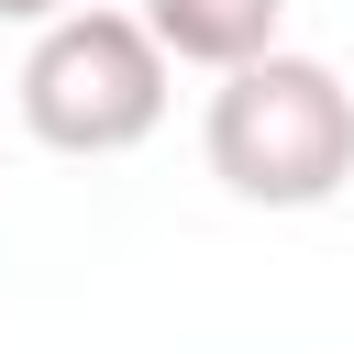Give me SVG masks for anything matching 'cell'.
Returning <instances> with one entry per match:
<instances>
[{
    "instance_id": "obj_2",
    "label": "cell",
    "mask_w": 354,
    "mask_h": 354,
    "mask_svg": "<svg viewBox=\"0 0 354 354\" xmlns=\"http://www.w3.org/2000/svg\"><path fill=\"white\" fill-rule=\"evenodd\" d=\"M11 111L44 155H133L155 122H166V44L144 33V11H100L77 0L66 22H44L22 44V77H11Z\"/></svg>"
},
{
    "instance_id": "obj_1",
    "label": "cell",
    "mask_w": 354,
    "mask_h": 354,
    "mask_svg": "<svg viewBox=\"0 0 354 354\" xmlns=\"http://www.w3.org/2000/svg\"><path fill=\"white\" fill-rule=\"evenodd\" d=\"M199 155H210V177L243 210H321L354 177V88L321 55H288L277 44L266 66H243V77L210 88Z\"/></svg>"
},
{
    "instance_id": "obj_3",
    "label": "cell",
    "mask_w": 354,
    "mask_h": 354,
    "mask_svg": "<svg viewBox=\"0 0 354 354\" xmlns=\"http://www.w3.org/2000/svg\"><path fill=\"white\" fill-rule=\"evenodd\" d=\"M144 33L166 44V66L243 77V66H266V55H277L288 0H144Z\"/></svg>"
},
{
    "instance_id": "obj_4",
    "label": "cell",
    "mask_w": 354,
    "mask_h": 354,
    "mask_svg": "<svg viewBox=\"0 0 354 354\" xmlns=\"http://www.w3.org/2000/svg\"><path fill=\"white\" fill-rule=\"evenodd\" d=\"M77 0H0V22H22V33H44V22H66Z\"/></svg>"
}]
</instances>
